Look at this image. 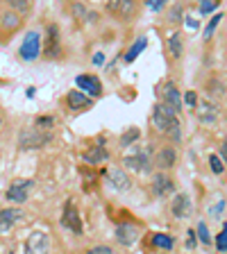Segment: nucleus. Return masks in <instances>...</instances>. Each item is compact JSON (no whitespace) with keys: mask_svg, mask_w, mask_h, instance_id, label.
Returning <instances> with one entry per match:
<instances>
[{"mask_svg":"<svg viewBox=\"0 0 227 254\" xmlns=\"http://www.w3.org/2000/svg\"><path fill=\"white\" fill-rule=\"evenodd\" d=\"M152 125L159 134L173 138V143H180L182 138V123L177 118V114H173V109H168L166 105L157 102L152 109Z\"/></svg>","mask_w":227,"mask_h":254,"instance_id":"nucleus-1","label":"nucleus"},{"mask_svg":"<svg viewBox=\"0 0 227 254\" xmlns=\"http://www.w3.org/2000/svg\"><path fill=\"white\" fill-rule=\"evenodd\" d=\"M50 141H53V132H50V129H41V127H37V125L25 127V129L18 134V148L21 150H39Z\"/></svg>","mask_w":227,"mask_h":254,"instance_id":"nucleus-2","label":"nucleus"},{"mask_svg":"<svg viewBox=\"0 0 227 254\" xmlns=\"http://www.w3.org/2000/svg\"><path fill=\"white\" fill-rule=\"evenodd\" d=\"M123 166L127 170H134V173H150V168H152V148L150 145H146V148L134 145L132 152L123 157Z\"/></svg>","mask_w":227,"mask_h":254,"instance_id":"nucleus-3","label":"nucleus"},{"mask_svg":"<svg viewBox=\"0 0 227 254\" xmlns=\"http://www.w3.org/2000/svg\"><path fill=\"white\" fill-rule=\"evenodd\" d=\"M18 55H21L23 62H37L39 59V55H41V34L37 30L25 34L21 48H18Z\"/></svg>","mask_w":227,"mask_h":254,"instance_id":"nucleus-4","label":"nucleus"},{"mask_svg":"<svg viewBox=\"0 0 227 254\" xmlns=\"http://www.w3.org/2000/svg\"><path fill=\"white\" fill-rule=\"evenodd\" d=\"M62 227L71 229L73 234H82L84 232V225H82V218H79V211H77V206H75L73 200H66V204H64V211H62Z\"/></svg>","mask_w":227,"mask_h":254,"instance_id":"nucleus-5","label":"nucleus"},{"mask_svg":"<svg viewBox=\"0 0 227 254\" xmlns=\"http://www.w3.org/2000/svg\"><path fill=\"white\" fill-rule=\"evenodd\" d=\"M159 95H161V105L173 109V114L182 111V93L173 79H168V82H164V84L159 86Z\"/></svg>","mask_w":227,"mask_h":254,"instance_id":"nucleus-6","label":"nucleus"},{"mask_svg":"<svg viewBox=\"0 0 227 254\" xmlns=\"http://www.w3.org/2000/svg\"><path fill=\"white\" fill-rule=\"evenodd\" d=\"M32 186H34V182H32V180H16V182H11V186L7 189V200L16 202V204L27 202V195H30Z\"/></svg>","mask_w":227,"mask_h":254,"instance_id":"nucleus-7","label":"nucleus"},{"mask_svg":"<svg viewBox=\"0 0 227 254\" xmlns=\"http://www.w3.org/2000/svg\"><path fill=\"white\" fill-rule=\"evenodd\" d=\"M105 175H107V184H111V189L118 190V193H125V190L132 189V177L125 173V168H111Z\"/></svg>","mask_w":227,"mask_h":254,"instance_id":"nucleus-8","label":"nucleus"},{"mask_svg":"<svg viewBox=\"0 0 227 254\" xmlns=\"http://www.w3.org/2000/svg\"><path fill=\"white\" fill-rule=\"evenodd\" d=\"M25 218L23 209H16V206H7V209H0V234H9L16 227V222Z\"/></svg>","mask_w":227,"mask_h":254,"instance_id":"nucleus-9","label":"nucleus"},{"mask_svg":"<svg viewBox=\"0 0 227 254\" xmlns=\"http://www.w3.org/2000/svg\"><path fill=\"white\" fill-rule=\"evenodd\" d=\"M75 86L84 95H93V98H100L102 95V82L95 75H77L75 77Z\"/></svg>","mask_w":227,"mask_h":254,"instance_id":"nucleus-10","label":"nucleus"},{"mask_svg":"<svg viewBox=\"0 0 227 254\" xmlns=\"http://www.w3.org/2000/svg\"><path fill=\"white\" fill-rule=\"evenodd\" d=\"M139 234H141V227L134 225V222H121L116 227V241L125 248H132L139 241Z\"/></svg>","mask_w":227,"mask_h":254,"instance_id":"nucleus-11","label":"nucleus"},{"mask_svg":"<svg viewBox=\"0 0 227 254\" xmlns=\"http://www.w3.org/2000/svg\"><path fill=\"white\" fill-rule=\"evenodd\" d=\"M46 57L48 59H57L62 57V43H59V27L55 23L46 27Z\"/></svg>","mask_w":227,"mask_h":254,"instance_id":"nucleus-12","label":"nucleus"},{"mask_svg":"<svg viewBox=\"0 0 227 254\" xmlns=\"http://www.w3.org/2000/svg\"><path fill=\"white\" fill-rule=\"evenodd\" d=\"M50 252V241L48 234L43 232H32L25 243V254H48Z\"/></svg>","mask_w":227,"mask_h":254,"instance_id":"nucleus-13","label":"nucleus"},{"mask_svg":"<svg viewBox=\"0 0 227 254\" xmlns=\"http://www.w3.org/2000/svg\"><path fill=\"white\" fill-rule=\"evenodd\" d=\"M196 116L202 125H212L216 123L218 118V105L214 100H198V107H196Z\"/></svg>","mask_w":227,"mask_h":254,"instance_id":"nucleus-14","label":"nucleus"},{"mask_svg":"<svg viewBox=\"0 0 227 254\" xmlns=\"http://www.w3.org/2000/svg\"><path fill=\"white\" fill-rule=\"evenodd\" d=\"M177 164V150L173 145H164V148H159L157 154H154V166H157L161 173Z\"/></svg>","mask_w":227,"mask_h":254,"instance_id":"nucleus-15","label":"nucleus"},{"mask_svg":"<svg viewBox=\"0 0 227 254\" xmlns=\"http://www.w3.org/2000/svg\"><path fill=\"white\" fill-rule=\"evenodd\" d=\"M173 189H175V182L168 173H154V177H152V193L154 195L166 197L173 193Z\"/></svg>","mask_w":227,"mask_h":254,"instance_id":"nucleus-16","label":"nucleus"},{"mask_svg":"<svg viewBox=\"0 0 227 254\" xmlns=\"http://www.w3.org/2000/svg\"><path fill=\"white\" fill-rule=\"evenodd\" d=\"M170 211H173V216H175V218L184 220V218H186V216H191V211H193L191 197L186 195V193H177V195L173 197V202H170Z\"/></svg>","mask_w":227,"mask_h":254,"instance_id":"nucleus-17","label":"nucleus"},{"mask_svg":"<svg viewBox=\"0 0 227 254\" xmlns=\"http://www.w3.org/2000/svg\"><path fill=\"white\" fill-rule=\"evenodd\" d=\"M107 159H109V152H107L105 145H93V148H89V150L82 152V161L93 164V166H100L102 161H107Z\"/></svg>","mask_w":227,"mask_h":254,"instance_id":"nucleus-18","label":"nucleus"},{"mask_svg":"<svg viewBox=\"0 0 227 254\" xmlns=\"http://www.w3.org/2000/svg\"><path fill=\"white\" fill-rule=\"evenodd\" d=\"M205 91H207V95H209V98H225V95H227V84L223 82L221 77H212L209 82H207Z\"/></svg>","mask_w":227,"mask_h":254,"instance_id":"nucleus-19","label":"nucleus"},{"mask_svg":"<svg viewBox=\"0 0 227 254\" xmlns=\"http://www.w3.org/2000/svg\"><path fill=\"white\" fill-rule=\"evenodd\" d=\"M66 102H69V107L71 109H82V107H91V100L86 98L82 91H77V89H73V91H69V95H66Z\"/></svg>","mask_w":227,"mask_h":254,"instance_id":"nucleus-20","label":"nucleus"},{"mask_svg":"<svg viewBox=\"0 0 227 254\" xmlns=\"http://www.w3.org/2000/svg\"><path fill=\"white\" fill-rule=\"evenodd\" d=\"M168 50L173 59H182V55H184V39H182L180 32H173L168 37Z\"/></svg>","mask_w":227,"mask_h":254,"instance_id":"nucleus-21","label":"nucleus"},{"mask_svg":"<svg viewBox=\"0 0 227 254\" xmlns=\"http://www.w3.org/2000/svg\"><path fill=\"white\" fill-rule=\"evenodd\" d=\"M146 48H148V39H146V37H139L137 41L132 43V48H130V50L125 53V57H123V59H125L127 64H132L134 59H137L139 55H141L143 50H146Z\"/></svg>","mask_w":227,"mask_h":254,"instance_id":"nucleus-22","label":"nucleus"},{"mask_svg":"<svg viewBox=\"0 0 227 254\" xmlns=\"http://www.w3.org/2000/svg\"><path fill=\"white\" fill-rule=\"evenodd\" d=\"M107 9L111 11V14H118V16H125V14H130V11L134 9V2L132 0H111L109 5H107Z\"/></svg>","mask_w":227,"mask_h":254,"instance_id":"nucleus-23","label":"nucleus"},{"mask_svg":"<svg viewBox=\"0 0 227 254\" xmlns=\"http://www.w3.org/2000/svg\"><path fill=\"white\" fill-rule=\"evenodd\" d=\"M152 245L159 250H173L175 248V238L168 236V234H152Z\"/></svg>","mask_w":227,"mask_h":254,"instance_id":"nucleus-24","label":"nucleus"},{"mask_svg":"<svg viewBox=\"0 0 227 254\" xmlns=\"http://www.w3.org/2000/svg\"><path fill=\"white\" fill-rule=\"evenodd\" d=\"M139 138H141V132H139L137 127H130V129L121 136V145L123 148H132V145H137Z\"/></svg>","mask_w":227,"mask_h":254,"instance_id":"nucleus-25","label":"nucleus"},{"mask_svg":"<svg viewBox=\"0 0 227 254\" xmlns=\"http://www.w3.org/2000/svg\"><path fill=\"white\" fill-rule=\"evenodd\" d=\"M0 21H2V27L9 32L21 25V18H18V14H14V11H5V14L0 16Z\"/></svg>","mask_w":227,"mask_h":254,"instance_id":"nucleus-26","label":"nucleus"},{"mask_svg":"<svg viewBox=\"0 0 227 254\" xmlns=\"http://www.w3.org/2000/svg\"><path fill=\"white\" fill-rule=\"evenodd\" d=\"M214 245L221 254H227V222H223V229L216 238H214Z\"/></svg>","mask_w":227,"mask_h":254,"instance_id":"nucleus-27","label":"nucleus"},{"mask_svg":"<svg viewBox=\"0 0 227 254\" xmlns=\"http://www.w3.org/2000/svg\"><path fill=\"white\" fill-rule=\"evenodd\" d=\"M196 238L200 241V243H205V245H212V243H214V238H212V234H209V229H207L205 222H200V225H198Z\"/></svg>","mask_w":227,"mask_h":254,"instance_id":"nucleus-28","label":"nucleus"},{"mask_svg":"<svg viewBox=\"0 0 227 254\" xmlns=\"http://www.w3.org/2000/svg\"><path fill=\"white\" fill-rule=\"evenodd\" d=\"M168 18H170V23H182L184 21V7L173 5L170 7V11H168Z\"/></svg>","mask_w":227,"mask_h":254,"instance_id":"nucleus-29","label":"nucleus"},{"mask_svg":"<svg viewBox=\"0 0 227 254\" xmlns=\"http://www.w3.org/2000/svg\"><path fill=\"white\" fill-rule=\"evenodd\" d=\"M218 5H221L218 0H202L198 9H200V14H205V16H207V14H212V11H216V9H218Z\"/></svg>","mask_w":227,"mask_h":254,"instance_id":"nucleus-30","label":"nucleus"},{"mask_svg":"<svg viewBox=\"0 0 227 254\" xmlns=\"http://www.w3.org/2000/svg\"><path fill=\"white\" fill-rule=\"evenodd\" d=\"M9 7L11 9H14V14L16 11H18V14H27V11H30V2H27V0H11L9 2Z\"/></svg>","mask_w":227,"mask_h":254,"instance_id":"nucleus-31","label":"nucleus"},{"mask_svg":"<svg viewBox=\"0 0 227 254\" xmlns=\"http://www.w3.org/2000/svg\"><path fill=\"white\" fill-rule=\"evenodd\" d=\"M182 105H186V107H198V93L196 91H186V93H182Z\"/></svg>","mask_w":227,"mask_h":254,"instance_id":"nucleus-32","label":"nucleus"},{"mask_svg":"<svg viewBox=\"0 0 227 254\" xmlns=\"http://www.w3.org/2000/svg\"><path fill=\"white\" fill-rule=\"evenodd\" d=\"M34 125H37V127H41V129H50V132H53L55 118H53V116H39L37 121H34Z\"/></svg>","mask_w":227,"mask_h":254,"instance_id":"nucleus-33","label":"nucleus"},{"mask_svg":"<svg viewBox=\"0 0 227 254\" xmlns=\"http://www.w3.org/2000/svg\"><path fill=\"white\" fill-rule=\"evenodd\" d=\"M209 166H212V173H216V175H223V170H225V166H223V161L218 159V154L209 157Z\"/></svg>","mask_w":227,"mask_h":254,"instance_id":"nucleus-34","label":"nucleus"},{"mask_svg":"<svg viewBox=\"0 0 227 254\" xmlns=\"http://www.w3.org/2000/svg\"><path fill=\"white\" fill-rule=\"evenodd\" d=\"M221 21H223V16H221V14L212 16V21H209V25L205 27V39H209V37H212V34H214V30H216V25H218V23H221Z\"/></svg>","mask_w":227,"mask_h":254,"instance_id":"nucleus-35","label":"nucleus"},{"mask_svg":"<svg viewBox=\"0 0 227 254\" xmlns=\"http://www.w3.org/2000/svg\"><path fill=\"white\" fill-rule=\"evenodd\" d=\"M71 14H73L75 18H79V21H82V18L86 16V7L79 5V2H73V5H71Z\"/></svg>","mask_w":227,"mask_h":254,"instance_id":"nucleus-36","label":"nucleus"},{"mask_svg":"<svg viewBox=\"0 0 227 254\" xmlns=\"http://www.w3.org/2000/svg\"><path fill=\"white\" fill-rule=\"evenodd\" d=\"M86 254H114V250H111L109 245H95V248H91Z\"/></svg>","mask_w":227,"mask_h":254,"instance_id":"nucleus-37","label":"nucleus"},{"mask_svg":"<svg viewBox=\"0 0 227 254\" xmlns=\"http://www.w3.org/2000/svg\"><path fill=\"white\" fill-rule=\"evenodd\" d=\"M182 23H184V25H186V30H191V32H193V30H198V27H200V23H198L196 18H191V16H186V18H184V21H182Z\"/></svg>","mask_w":227,"mask_h":254,"instance_id":"nucleus-38","label":"nucleus"},{"mask_svg":"<svg viewBox=\"0 0 227 254\" xmlns=\"http://www.w3.org/2000/svg\"><path fill=\"white\" fill-rule=\"evenodd\" d=\"M148 7L150 9H154V11H159V9H164L166 7V0H150Z\"/></svg>","mask_w":227,"mask_h":254,"instance_id":"nucleus-39","label":"nucleus"},{"mask_svg":"<svg viewBox=\"0 0 227 254\" xmlns=\"http://www.w3.org/2000/svg\"><path fill=\"white\" fill-rule=\"evenodd\" d=\"M196 245H198L196 232H191V229H189V241H186V248H189V250H196Z\"/></svg>","mask_w":227,"mask_h":254,"instance_id":"nucleus-40","label":"nucleus"},{"mask_svg":"<svg viewBox=\"0 0 227 254\" xmlns=\"http://www.w3.org/2000/svg\"><path fill=\"white\" fill-rule=\"evenodd\" d=\"M218 159H221V161H223V166H227V143H225V145H223V148H221V154H218Z\"/></svg>","mask_w":227,"mask_h":254,"instance_id":"nucleus-41","label":"nucleus"},{"mask_svg":"<svg viewBox=\"0 0 227 254\" xmlns=\"http://www.w3.org/2000/svg\"><path fill=\"white\" fill-rule=\"evenodd\" d=\"M93 64H95V66H102V64H105V55H102V53H95L93 55Z\"/></svg>","mask_w":227,"mask_h":254,"instance_id":"nucleus-42","label":"nucleus"},{"mask_svg":"<svg viewBox=\"0 0 227 254\" xmlns=\"http://www.w3.org/2000/svg\"><path fill=\"white\" fill-rule=\"evenodd\" d=\"M34 95H37V89H34V86H30V89H27V98H34Z\"/></svg>","mask_w":227,"mask_h":254,"instance_id":"nucleus-43","label":"nucleus"},{"mask_svg":"<svg viewBox=\"0 0 227 254\" xmlns=\"http://www.w3.org/2000/svg\"><path fill=\"white\" fill-rule=\"evenodd\" d=\"M223 204H225V202H218V204L212 209V213H218V211H221V209H223Z\"/></svg>","mask_w":227,"mask_h":254,"instance_id":"nucleus-44","label":"nucleus"},{"mask_svg":"<svg viewBox=\"0 0 227 254\" xmlns=\"http://www.w3.org/2000/svg\"><path fill=\"white\" fill-rule=\"evenodd\" d=\"M0 125H2V118H0Z\"/></svg>","mask_w":227,"mask_h":254,"instance_id":"nucleus-45","label":"nucleus"}]
</instances>
